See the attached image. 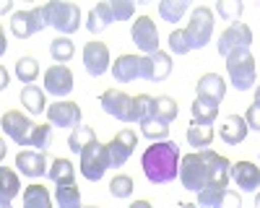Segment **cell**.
Listing matches in <instances>:
<instances>
[{
    "instance_id": "1",
    "label": "cell",
    "mask_w": 260,
    "mask_h": 208,
    "mask_svg": "<svg viewBox=\"0 0 260 208\" xmlns=\"http://www.w3.org/2000/svg\"><path fill=\"white\" fill-rule=\"evenodd\" d=\"M232 177V161L226 156H219L216 151H198L187 154L180 164V180L187 190H203L206 185H224Z\"/></svg>"
},
{
    "instance_id": "2",
    "label": "cell",
    "mask_w": 260,
    "mask_h": 208,
    "mask_svg": "<svg viewBox=\"0 0 260 208\" xmlns=\"http://www.w3.org/2000/svg\"><path fill=\"white\" fill-rule=\"evenodd\" d=\"M177 161H180V149L175 141H156L141 156L143 172H146L148 182H154V185H164V182L175 180L180 172Z\"/></svg>"
},
{
    "instance_id": "3",
    "label": "cell",
    "mask_w": 260,
    "mask_h": 208,
    "mask_svg": "<svg viewBox=\"0 0 260 208\" xmlns=\"http://www.w3.org/2000/svg\"><path fill=\"white\" fill-rule=\"evenodd\" d=\"M226 73L232 78V83L237 86V91H247L255 83V57L250 55V50H234L226 57Z\"/></svg>"
},
{
    "instance_id": "4",
    "label": "cell",
    "mask_w": 260,
    "mask_h": 208,
    "mask_svg": "<svg viewBox=\"0 0 260 208\" xmlns=\"http://www.w3.org/2000/svg\"><path fill=\"white\" fill-rule=\"evenodd\" d=\"M110 169V151H107V146H102L99 141H91L86 149L81 151V175L86 180H102L104 172Z\"/></svg>"
},
{
    "instance_id": "5",
    "label": "cell",
    "mask_w": 260,
    "mask_h": 208,
    "mask_svg": "<svg viewBox=\"0 0 260 208\" xmlns=\"http://www.w3.org/2000/svg\"><path fill=\"white\" fill-rule=\"evenodd\" d=\"M45 13H47V24L62 34H73L81 26V8L76 3H60V0H55V3L45 6Z\"/></svg>"
},
{
    "instance_id": "6",
    "label": "cell",
    "mask_w": 260,
    "mask_h": 208,
    "mask_svg": "<svg viewBox=\"0 0 260 208\" xmlns=\"http://www.w3.org/2000/svg\"><path fill=\"white\" fill-rule=\"evenodd\" d=\"M211 34H213V11L211 8H195L192 11V18L185 29V37L190 42V50H201L211 42Z\"/></svg>"
},
{
    "instance_id": "7",
    "label": "cell",
    "mask_w": 260,
    "mask_h": 208,
    "mask_svg": "<svg viewBox=\"0 0 260 208\" xmlns=\"http://www.w3.org/2000/svg\"><path fill=\"white\" fill-rule=\"evenodd\" d=\"M45 26H50V24H47L45 6H39V8H34V11H18V13H13V18H11V31H13L18 39H29L31 34L42 31Z\"/></svg>"
},
{
    "instance_id": "8",
    "label": "cell",
    "mask_w": 260,
    "mask_h": 208,
    "mask_svg": "<svg viewBox=\"0 0 260 208\" xmlns=\"http://www.w3.org/2000/svg\"><path fill=\"white\" fill-rule=\"evenodd\" d=\"M99 104L107 115H112L122 122H136L133 120V96H127L125 91H117V89H110L99 96Z\"/></svg>"
},
{
    "instance_id": "9",
    "label": "cell",
    "mask_w": 260,
    "mask_h": 208,
    "mask_svg": "<svg viewBox=\"0 0 260 208\" xmlns=\"http://www.w3.org/2000/svg\"><path fill=\"white\" fill-rule=\"evenodd\" d=\"M216 45H219V55L229 57L234 50H250L252 31H250L247 24H229V29L221 31V37H219Z\"/></svg>"
},
{
    "instance_id": "10",
    "label": "cell",
    "mask_w": 260,
    "mask_h": 208,
    "mask_svg": "<svg viewBox=\"0 0 260 208\" xmlns=\"http://www.w3.org/2000/svg\"><path fill=\"white\" fill-rule=\"evenodd\" d=\"M130 37H133V42L143 52H148V55L159 52V31H156V24L151 16H141L133 24V29H130Z\"/></svg>"
},
{
    "instance_id": "11",
    "label": "cell",
    "mask_w": 260,
    "mask_h": 208,
    "mask_svg": "<svg viewBox=\"0 0 260 208\" xmlns=\"http://www.w3.org/2000/svg\"><path fill=\"white\" fill-rule=\"evenodd\" d=\"M136 146H138V138L133 130H120L110 143H107V151H110V166H122L130 154L136 151Z\"/></svg>"
},
{
    "instance_id": "12",
    "label": "cell",
    "mask_w": 260,
    "mask_h": 208,
    "mask_svg": "<svg viewBox=\"0 0 260 208\" xmlns=\"http://www.w3.org/2000/svg\"><path fill=\"white\" fill-rule=\"evenodd\" d=\"M3 133L11 135V141H16L21 146H29V138H31L34 128H31V120L26 115L11 110V112L3 115Z\"/></svg>"
},
{
    "instance_id": "13",
    "label": "cell",
    "mask_w": 260,
    "mask_h": 208,
    "mask_svg": "<svg viewBox=\"0 0 260 208\" xmlns=\"http://www.w3.org/2000/svg\"><path fill=\"white\" fill-rule=\"evenodd\" d=\"M169 73H172V60H169L167 52L159 50V52H154V55L141 57V78L159 83V81H164Z\"/></svg>"
},
{
    "instance_id": "14",
    "label": "cell",
    "mask_w": 260,
    "mask_h": 208,
    "mask_svg": "<svg viewBox=\"0 0 260 208\" xmlns=\"http://www.w3.org/2000/svg\"><path fill=\"white\" fill-rule=\"evenodd\" d=\"M83 65L91 76H104L110 71V50L102 42H89L83 47Z\"/></svg>"
},
{
    "instance_id": "15",
    "label": "cell",
    "mask_w": 260,
    "mask_h": 208,
    "mask_svg": "<svg viewBox=\"0 0 260 208\" xmlns=\"http://www.w3.org/2000/svg\"><path fill=\"white\" fill-rule=\"evenodd\" d=\"M47 120L50 125H57V128H78L81 125V107L73 101H57L47 110Z\"/></svg>"
},
{
    "instance_id": "16",
    "label": "cell",
    "mask_w": 260,
    "mask_h": 208,
    "mask_svg": "<svg viewBox=\"0 0 260 208\" xmlns=\"http://www.w3.org/2000/svg\"><path fill=\"white\" fill-rule=\"evenodd\" d=\"M45 89L52 96H68L73 91V73L65 65H52L45 73Z\"/></svg>"
},
{
    "instance_id": "17",
    "label": "cell",
    "mask_w": 260,
    "mask_h": 208,
    "mask_svg": "<svg viewBox=\"0 0 260 208\" xmlns=\"http://www.w3.org/2000/svg\"><path fill=\"white\" fill-rule=\"evenodd\" d=\"M16 166L21 175L26 177H42V175H50L47 169V156L42 151H21L16 156Z\"/></svg>"
},
{
    "instance_id": "18",
    "label": "cell",
    "mask_w": 260,
    "mask_h": 208,
    "mask_svg": "<svg viewBox=\"0 0 260 208\" xmlns=\"http://www.w3.org/2000/svg\"><path fill=\"white\" fill-rule=\"evenodd\" d=\"M232 180L245 193H252L260 187V166H255L252 161H237V164H232Z\"/></svg>"
},
{
    "instance_id": "19",
    "label": "cell",
    "mask_w": 260,
    "mask_h": 208,
    "mask_svg": "<svg viewBox=\"0 0 260 208\" xmlns=\"http://www.w3.org/2000/svg\"><path fill=\"white\" fill-rule=\"evenodd\" d=\"M226 94V83L219 73H206L201 81H198V99H206V101H213L219 104Z\"/></svg>"
},
{
    "instance_id": "20",
    "label": "cell",
    "mask_w": 260,
    "mask_h": 208,
    "mask_svg": "<svg viewBox=\"0 0 260 208\" xmlns=\"http://www.w3.org/2000/svg\"><path fill=\"white\" fill-rule=\"evenodd\" d=\"M219 135L221 141H226L229 146H240L247 135V120L240 117V115H229L224 117V125L219 128Z\"/></svg>"
},
{
    "instance_id": "21",
    "label": "cell",
    "mask_w": 260,
    "mask_h": 208,
    "mask_svg": "<svg viewBox=\"0 0 260 208\" xmlns=\"http://www.w3.org/2000/svg\"><path fill=\"white\" fill-rule=\"evenodd\" d=\"M112 76L120 83L141 78V57H136V55H120L115 60V65H112Z\"/></svg>"
},
{
    "instance_id": "22",
    "label": "cell",
    "mask_w": 260,
    "mask_h": 208,
    "mask_svg": "<svg viewBox=\"0 0 260 208\" xmlns=\"http://www.w3.org/2000/svg\"><path fill=\"white\" fill-rule=\"evenodd\" d=\"M213 141V128L211 122H201V120H192L190 128H187V143L195 146L198 151H206Z\"/></svg>"
},
{
    "instance_id": "23",
    "label": "cell",
    "mask_w": 260,
    "mask_h": 208,
    "mask_svg": "<svg viewBox=\"0 0 260 208\" xmlns=\"http://www.w3.org/2000/svg\"><path fill=\"white\" fill-rule=\"evenodd\" d=\"M115 21V13H112V6L110 3H96L89 13V21H86V29H89L91 34H99L104 31L107 26H110Z\"/></svg>"
},
{
    "instance_id": "24",
    "label": "cell",
    "mask_w": 260,
    "mask_h": 208,
    "mask_svg": "<svg viewBox=\"0 0 260 208\" xmlns=\"http://www.w3.org/2000/svg\"><path fill=\"white\" fill-rule=\"evenodd\" d=\"M18 177L8 166H0V208H11V200L18 195Z\"/></svg>"
},
{
    "instance_id": "25",
    "label": "cell",
    "mask_w": 260,
    "mask_h": 208,
    "mask_svg": "<svg viewBox=\"0 0 260 208\" xmlns=\"http://www.w3.org/2000/svg\"><path fill=\"white\" fill-rule=\"evenodd\" d=\"M55 200L57 208H83L81 205V190L76 182H60L55 187Z\"/></svg>"
},
{
    "instance_id": "26",
    "label": "cell",
    "mask_w": 260,
    "mask_h": 208,
    "mask_svg": "<svg viewBox=\"0 0 260 208\" xmlns=\"http://www.w3.org/2000/svg\"><path fill=\"white\" fill-rule=\"evenodd\" d=\"M24 208H52L50 190L42 185H29L24 190Z\"/></svg>"
},
{
    "instance_id": "27",
    "label": "cell",
    "mask_w": 260,
    "mask_h": 208,
    "mask_svg": "<svg viewBox=\"0 0 260 208\" xmlns=\"http://www.w3.org/2000/svg\"><path fill=\"white\" fill-rule=\"evenodd\" d=\"M21 104H24L31 115H42L45 112V94H42V89H37L34 83L31 86H24V91H21Z\"/></svg>"
},
{
    "instance_id": "28",
    "label": "cell",
    "mask_w": 260,
    "mask_h": 208,
    "mask_svg": "<svg viewBox=\"0 0 260 208\" xmlns=\"http://www.w3.org/2000/svg\"><path fill=\"white\" fill-rule=\"evenodd\" d=\"M91 141H96L94 128H89V125H78V128L71 133V138H68V149H71L73 154H81Z\"/></svg>"
},
{
    "instance_id": "29",
    "label": "cell",
    "mask_w": 260,
    "mask_h": 208,
    "mask_svg": "<svg viewBox=\"0 0 260 208\" xmlns=\"http://www.w3.org/2000/svg\"><path fill=\"white\" fill-rule=\"evenodd\" d=\"M154 107H156V99L148 96V94H138L133 99V120L136 122H146L154 117Z\"/></svg>"
},
{
    "instance_id": "30",
    "label": "cell",
    "mask_w": 260,
    "mask_h": 208,
    "mask_svg": "<svg viewBox=\"0 0 260 208\" xmlns=\"http://www.w3.org/2000/svg\"><path fill=\"white\" fill-rule=\"evenodd\" d=\"M180 115V107H177V101L172 99V96H156V107H154V117L161 120V122H172V120H177Z\"/></svg>"
},
{
    "instance_id": "31",
    "label": "cell",
    "mask_w": 260,
    "mask_h": 208,
    "mask_svg": "<svg viewBox=\"0 0 260 208\" xmlns=\"http://www.w3.org/2000/svg\"><path fill=\"white\" fill-rule=\"evenodd\" d=\"M76 52V45L68 39V37H60V39H52V45H50V55L52 60L57 62V65H62V62H68Z\"/></svg>"
},
{
    "instance_id": "32",
    "label": "cell",
    "mask_w": 260,
    "mask_h": 208,
    "mask_svg": "<svg viewBox=\"0 0 260 208\" xmlns=\"http://www.w3.org/2000/svg\"><path fill=\"white\" fill-rule=\"evenodd\" d=\"M50 180L55 185L60 182H76V172H73V164L68 159H55L52 161V169H50Z\"/></svg>"
},
{
    "instance_id": "33",
    "label": "cell",
    "mask_w": 260,
    "mask_h": 208,
    "mask_svg": "<svg viewBox=\"0 0 260 208\" xmlns=\"http://www.w3.org/2000/svg\"><path fill=\"white\" fill-rule=\"evenodd\" d=\"M226 187L224 185H206L203 190H198V205L201 208H216L219 200L224 198Z\"/></svg>"
},
{
    "instance_id": "34",
    "label": "cell",
    "mask_w": 260,
    "mask_h": 208,
    "mask_svg": "<svg viewBox=\"0 0 260 208\" xmlns=\"http://www.w3.org/2000/svg\"><path fill=\"white\" fill-rule=\"evenodd\" d=\"M185 11H187V0H161L159 3V13H161L164 21H169V24L180 21Z\"/></svg>"
},
{
    "instance_id": "35",
    "label": "cell",
    "mask_w": 260,
    "mask_h": 208,
    "mask_svg": "<svg viewBox=\"0 0 260 208\" xmlns=\"http://www.w3.org/2000/svg\"><path fill=\"white\" fill-rule=\"evenodd\" d=\"M16 76H18V81H24L26 86H31L39 76V62L34 57H21L16 62Z\"/></svg>"
},
{
    "instance_id": "36",
    "label": "cell",
    "mask_w": 260,
    "mask_h": 208,
    "mask_svg": "<svg viewBox=\"0 0 260 208\" xmlns=\"http://www.w3.org/2000/svg\"><path fill=\"white\" fill-rule=\"evenodd\" d=\"M192 120H201V122H213L216 115H219V104L206 101V99H195L192 101Z\"/></svg>"
},
{
    "instance_id": "37",
    "label": "cell",
    "mask_w": 260,
    "mask_h": 208,
    "mask_svg": "<svg viewBox=\"0 0 260 208\" xmlns=\"http://www.w3.org/2000/svg\"><path fill=\"white\" fill-rule=\"evenodd\" d=\"M141 130H143L146 138H151V141L156 143V141H167V135H169V125L161 122V120H156V117H151V120L141 122Z\"/></svg>"
},
{
    "instance_id": "38",
    "label": "cell",
    "mask_w": 260,
    "mask_h": 208,
    "mask_svg": "<svg viewBox=\"0 0 260 208\" xmlns=\"http://www.w3.org/2000/svg\"><path fill=\"white\" fill-rule=\"evenodd\" d=\"M29 146H34L37 151L45 154L50 146H52V128H50V125H37L31 138H29Z\"/></svg>"
},
{
    "instance_id": "39",
    "label": "cell",
    "mask_w": 260,
    "mask_h": 208,
    "mask_svg": "<svg viewBox=\"0 0 260 208\" xmlns=\"http://www.w3.org/2000/svg\"><path fill=\"white\" fill-rule=\"evenodd\" d=\"M242 11H245V6L240 3V0H221L219 3V16L224 21H232V24H240Z\"/></svg>"
},
{
    "instance_id": "40",
    "label": "cell",
    "mask_w": 260,
    "mask_h": 208,
    "mask_svg": "<svg viewBox=\"0 0 260 208\" xmlns=\"http://www.w3.org/2000/svg\"><path fill=\"white\" fill-rule=\"evenodd\" d=\"M133 180H130L127 175H117L112 182H110V193L115 198H127V195H133Z\"/></svg>"
},
{
    "instance_id": "41",
    "label": "cell",
    "mask_w": 260,
    "mask_h": 208,
    "mask_svg": "<svg viewBox=\"0 0 260 208\" xmlns=\"http://www.w3.org/2000/svg\"><path fill=\"white\" fill-rule=\"evenodd\" d=\"M169 47H172V52H177V55H187L190 52V42L185 37V29H177V31L169 34Z\"/></svg>"
},
{
    "instance_id": "42",
    "label": "cell",
    "mask_w": 260,
    "mask_h": 208,
    "mask_svg": "<svg viewBox=\"0 0 260 208\" xmlns=\"http://www.w3.org/2000/svg\"><path fill=\"white\" fill-rule=\"evenodd\" d=\"M112 13H115V21H125V18H130L133 16V11H136V6L130 3V0H112Z\"/></svg>"
},
{
    "instance_id": "43",
    "label": "cell",
    "mask_w": 260,
    "mask_h": 208,
    "mask_svg": "<svg viewBox=\"0 0 260 208\" xmlns=\"http://www.w3.org/2000/svg\"><path fill=\"white\" fill-rule=\"evenodd\" d=\"M216 208H242V198H240V193H234V190H229V187H226L224 198L219 200V205H216Z\"/></svg>"
},
{
    "instance_id": "44",
    "label": "cell",
    "mask_w": 260,
    "mask_h": 208,
    "mask_svg": "<svg viewBox=\"0 0 260 208\" xmlns=\"http://www.w3.org/2000/svg\"><path fill=\"white\" fill-rule=\"evenodd\" d=\"M245 120H247V128H252V130H260V104H257V101L247 107V115H245Z\"/></svg>"
},
{
    "instance_id": "45",
    "label": "cell",
    "mask_w": 260,
    "mask_h": 208,
    "mask_svg": "<svg viewBox=\"0 0 260 208\" xmlns=\"http://www.w3.org/2000/svg\"><path fill=\"white\" fill-rule=\"evenodd\" d=\"M127 208H151V203L148 200H136L133 205H127Z\"/></svg>"
},
{
    "instance_id": "46",
    "label": "cell",
    "mask_w": 260,
    "mask_h": 208,
    "mask_svg": "<svg viewBox=\"0 0 260 208\" xmlns=\"http://www.w3.org/2000/svg\"><path fill=\"white\" fill-rule=\"evenodd\" d=\"M180 208H201V205H198V203H182Z\"/></svg>"
},
{
    "instance_id": "47",
    "label": "cell",
    "mask_w": 260,
    "mask_h": 208,
    "mask_svg": "<svg viewBox=\"0 0 260 208\" xmlns=\"http://www.w3.org/2000/svg\"><path fill=\"white\" fill-rule=\"evenodd\" d=\"M255 101H257V104H260V86H257V89H255Z\"/></svg>"
},
{
    "instance_id": "48",
    "label": "cell",
    "mask_w": 260,
    "mask_h": 208,
    "mask_svg": "<svg viewBox=\"0 0 260 208\" xmlns=\"http://www.w3.org/2000/svg\"><path fill=\"white\" fill-rule=\"evenodd\" d=\"M255 208H260V193L255 195Z\"/></svg>"
},
{
    "instance_id": "49",
    "label": "cell",
    "mask_w": 260,
    "mask_h": 208,
    "mask_svg": "<svg viewBox=\"0 0 260 208\" xmlns=\"http://www.w3.org/2000/svg\"><path fill=\"white\" fill-rule=\"evenodd\" d=\"M83 208H99V205H83Z\"/></svg>"
}]
</instances>
